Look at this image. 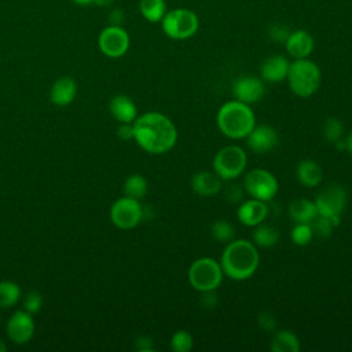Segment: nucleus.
I'll return each mask as SVG.
<instances>
[{
	"label": "nucleus",
	"mask_w": 352,
	"mask_h": 352,
	"mask_svg": "<svg viewBox=\"0 0 352 352\" xmlns=\"http://www.w3.org/2000/svg\"><path fill=\"white\" fill-rule=\"evenodd\" d=\"M133 139L150 154H164L173 148L177 129L170 118L158 111H147L135 118Z\"/></svg>",
	"instance_id": "f257e3e1"
},
{
	"label": "nucleus",
	"mask_w": 352,
	"mask_h": 352,
	"mask_svg": "<svg viewBox=\"0 0 352 352\" xmlns=\"http://www.w3.org/2000/svg\"><path fill=\"white\" fill-rule=\"evenodd\" d=\"M260 263L257 246L248 239L230 241L220 258V265L226 276L234 280H245L250 278Z\"/></svg>",
	"instance_id": "f03ea898"
},
{
	"label": "nucleus",
	"mask_w": 352,
	"mask_h": 352,
	"mask_svg": "<svg viewBox=\"0 0 352 352\" xmlns=\"http://www.w3.org/2000/svg\"><path fill=\"white\" fill-rule=\"evenodd\" d=\"M216 124L224 136L230 139H245L256 126V117L250 104L234 99L226 102L217 110Z\"/></svg>",
	"instance_id": "7ed1b4c3"
},
{
	"label": "nucleus",
	"mask_w": 352,
	"mask_h": 352,
	"mask_svg": "<svg viewBox=\"0 0 352 352\" xmlns=\"http://www.w3.org/2000/svg\"><path fill=\"white\" fill-rule=\"evenodd\" d=\"M286 80L294 95L300 98H309L318 91L322 74L319 66L314 60L301 58L294 59L290 63Z\"/></svg>",
	"instance_id": "20e7f679"
},
{
	"label": "nucleus",
	"mask_w": 352,
	"mask_h": 352,
	"mask_svg": "<svg viewBox=\"0 0 352 352\" xmlns=\"http://www.w3.org/2000/svg\"><path fill=\"white\" fill-rule=\"evenodd\" d=\"M224 272L219 261L212 257L197 258L188 268L187 278L192 289L198 292H210L216 290L221 280Z\"/></svg>",
	"instance_id": "39448f33"
},
{
	"label": "nucleus",
	"mask_w": 352,
	"mask_h": 352,
	"mask_svg": "<svg viewBox=\"0 0 352 352\" xmlns=\"http://www.w3.org/2000/svg\"><path fill=\"white\" fill-rule=\"evenodd\" d=\"M164 33L172 40H187L192 37L198 28L199 19L192 10L175 8L166 11L161 19Z\"/></svg>",
	"instance_id": "423d86ee"
},
{
	"label": "nucleus",
	"mask_w": 352,
	"mask_h": 352,
	"mask_svg": "<svg viewBox=\"0 0 352 352\" xmlns=\"http://www.w3.org/2000/svg\"><path fill=\"white\" fill-rule=\"evenodd\" d=\"M248 155L245 150L239 146L230 144L217 151L213 158L214 173L221 177V180H234L241 176L246 168Z\"/></svg>",
	"instance_id": "0eeeda50"
},
{
	"label": "nucleus",
	"mask_w": 352,
	"mask_h": 352,
	"mask_svg": "<svg viewBox=\"0 0 352 352\" xmlns=\"http://www.w3.org/2000/svg\"><path fill=\"white\" fill-rule=\"evenodd\" d=\"M346 202L348 194L345 188L337 184L323 188L315 199L318 214L329 217L336 226L341 223V214L346 206Z\"/></svg>",
	"instance_id": "6e6552de"
},
{
	"label": "nucleus",
	"mask_w": 352,
	"mask_h": 352,
	"mask_svg": "<svg viewBox=\"0 0 352 352\" xmlns=\"http://www.w3.org/2000/svg\"><path fill=\"white\" fill-rule=\"evenodd\" d=\"M243 190L248 192V195H250V198L268 202L276 195L279 184L276 177L270 170L256 168L245 175Z\"/></svg>",
	"instance_id": "1a4fd4ad"
},
{
	"label": "nucleus",
	"mask_w": 352,
	"mask_h": 352,
	"mask_svg": "<svg viewBox=\"0 0 352 352\" xmlns=\"http://www.w3.org/2000/svg\"><path fill=\"white\" fill-rule=\"evenodd\" d=\"M143 217V208L139 199L132 197L118 198L110 208L111 223L121 230H131L136 227Z\"/></svg>",
	"instance_id": "9d476101"
},
{
	"label": "nucleus",
	"mask_w": 352,
	"mask_h": 352,
	"mask_svg": "<svg viewBox=\"0 0 352 352\" xmlns=\"http://www.w3.org/2000/svg\"><path fill=\"white\" fill-rule=\"evenodd\" d=\"M131 40L128 32L118 25L106 26L98 37V45L103 55L109 58H120L126 54Z\"/></svg>",
	"instance_id": "9b49d317"
},
{
	"label": "nucleus",
	"mask_w": 352,
	"mask_h": 352,
	"mask_svg": "<svg viewBox=\"0 0 352 352\" xmlns=\"http://www.w3.org/2000/svg\"><path fill=\"white\" fill-rule=\"evenodd\" d=\"M6 331L14 344H26L34 334V322L28 311H15L7 322Z\"/></svg>",
	"instance_id": "f8f14e48"
},
{
	"label": "nucleus",
	"mask_w": 352,
	"mask_h": 352,
	"mask_svg": "<svg viewBox=\"0 0 352 352\" xmlns=\"http://www.w3.org/2000/svg\"><path fill=\"white\" fill-rule=\"evenodd\" d=\"M265 94V85L263 78L254 76H242L232 84L234 99L246 104L256 103L263 99Z\"/></svg>",
	"instance_id": "ddd939ff"
},
{
	"label": "nucleus",
	"mask_w": 352,
	"mask_h": 352,
	"mask_svg": "<svg viewBox=\"0 0 352 352\" xmlns=\"http://www.w3.org/2000/svg\"><path fill=\"white\" fill-rule=\"evenodd\" d=\"M248 147L256 154H265L278 146V132L270 125H256L245 138Z\"/></svg>",
	"instance_id": "4468645a"
},
{
	"label": "nucleus",
	"mask_w": 352,
	"mask_h": 352,
	"mask_svg": "<svg viewBox=\"0 0 352 352\" xmlns=\"http://www.w3.org/2000/svg\"><path fill=\"white\" fill-rule=\"evenodd\" d=\"M268 214V206L267 202L256 199V198H250L243 201L238 210H236V216L238 220L248 227H254L260 223L264 221V219Z\"/></svg>",
	"instance_id": "2eb2a0df"
},
{
	"label": "nucleus",
	"mask_w": 352,
	"mask_h": 352,
	"mask_svg": "<svg viewBox=\"0 0 352 352\" xmlns=\"http://www.w3.org/2000/svg\"><path fill=\"white\" fill-rule=\"evenodd\" d=\"M286 51L290 56L294 59H301V58H308L315 47L314 37L302 29H297L294 32H290L286 41Z\"/></svg>",
	"instance_id": "dca6fc26"
},
{
	"label": "nucleus",
	"mask_w": 352,
	"mask_h": 352,
	"mask_svg": "<svg viewBox=\"0 0 352 352\" xmlns=\"http://www.w3.org/2000/svg\"><path fill=\"white\" fill-rule=\"evenodd\" d=\"M290 62L283 55H272L267 58L260 67V76L264 81L279 82L286 80Z\"/></svg>",
	"instance_id": "f3484780"
},
{
	"label": "nucleus",
	"mask_w": 352,
	"mask_h": 352,
	"mask_svg": "<svg viewBox=\"0 0 352 352\" xmlns=\"http://www.w3.org/2000/svg\"><path fill=\"white\" fill-rule=\"evenodd\" d=\"M223 187V180L219 175L209 170L197 172L191 177V188L201 197H213Z\"/></svg>",
	"instance_id": "a211bd4d"
},
{
	"label": "nucleus",
	"mask_w": 352,
	"mask_h": 352,
	"mask_svg": "<svg viewBox=\"0 0 352 352\" xmlns=\"http://www.w3.org/2000/svg\"><path fill=\"white\" fill-rule=\"evenodd\" d=\"M77 95V84L72 77H60L58 78L50 91L51 102L56 106H67L70 104Z\"/></svg>",
	"instance_id": "6ab92c4d"
},
{
	"label": "nucleus",
	"mask_w": 352,
	"mask_h": 352,
	"mask_svg": "<svg viewBox=\"0 0 352 352\" xmlns=\"http://www.w3.org/2000/svg\"><path fill=\"white\" fill-rule=\"evenodd\" d=\"M111 116L118 122H133L138 117V109L133 100L126 95H116L109 104Z\"/></svg>",
	"instance_id": "aec40b11"
},
{
	"label": "nucleus",
	"mask_w": 352,
	"mask_h": 352,
	"mask_svg": "<svg viewBox=\"0 0 352 352\" xmlns=\"http://www.w3.org/2000/svg\"><path fill=\"white\" fill-rule=\"evenodd\" d=\"M287 213L294 223H311L318 216L315 201L296 198L287 206Z\"/></svg>",
	"instance_id": "412c9836"
},
{
	"label": "nucleus",
	"mask_w": 352,
	"mask_h": 352,
	"mask_svg": "<svg viewBox=\"0 0 352 352\" xmlns=\"http://www.w3.org/2000/svg\"><path fill=\"white\" fill-rule=\"evenodd\" d=\"M296 176L300 184L305 187H316L323 180V170L316 161L304 160L298 162L296 169Z\"/></svg>",
	"instance_id": "4be33fe9"
},
{
	"label": "nucleus",
	"mask_w": 352,
	"mask_h": 352,
	"mask_svg": "<svg viewBox=\"0 0 352 352\" xmlns=\"http://www.w3.org/2000/svg\"><path fill=\"white\" fill-rule=\"evenodd\" d=\"M272 352H298L300 351V340L298 337L287 330H278L275 331L272 340H271V345H270Z\"/></svg>",
	"instance_id": "5701e85b"
},
{
	"label": "nucleus",
	"mask_w": 352,
	"mask_h": 352,
	"mask_svg": "<svg viewBox=\"0 0 352 352\" xmlns=\"http://www.w3.org/2000/svg\"><path fill=\"white\" fill-rule=\"evenodd\" d=\"M279 231L271 224H257L253 228V243L260 248H272L279 241Z\"/></svg>",
	"instance_id": "b1692460"
},
{
	"label": "nucleus",
	"mask_w": 352,
	"mask_h": 352,
	"mask_svg": "<svg viewBox=\"0 0 352 352\" xmlns=\"http://www.w3.org/2000/svg\"><path fill=\"white\" fill-rule=\"evenodd\" d=\"M139 10L143 18L148 22H161L166 12L165 0H140Z\"/></svg>",
	"instance_id": "393cba45"
},
{
	"label": "nucleus",
	"mask_w": 352,
	"mask_h": 352,
	"mask_svg": "<svg viewBox=\"0 0 352 352\" xmlns=\"http://www.w3.org/2000/svg\"><path fill=\"white\" fill-rule=\"evenodd\" d=\"M147 190H148V183L146 177H143L139 173L128 176L124 183V192L126 197L140 199L147 194Z\"/></svg>",
	"instance_id": "a878e982"
},
{
	"label": "nucleus",
	"mask_w": 352,
	"mask_h": 352,
	"mask_svg": "<svg viewBox=\"0 0 352 352\" xmlns=\"http://www.w3.org/2000/svg\"><path fill=\"white\" fill-rule=\"evenodd\" d=\"M21 298V289L15 282H0V308H10L15 305Z\"/></svg>",
	"instance_id": "bb28decb"
},
{
	"label": "nucleus",
	"mask_w": 352,
	"mask_h": 352,
	"mask_svg": "<svg viewBox=\"0 0 352 352\" xmlns=\"http://www.w3.org/2000/svg\"><path fill=\"white\" fill-rule=\"evenodd\" d=\"M210 232L212 236L223 243H228L230 241L234 239L235 235V230L232 227L231 223H228L227 220H217L210 226Z\"/></svg>",
	"instance_id": "cd10ccee"
},
{
	"label": "nucleus",
	"mask_w": 352,
	"mask_h": 352,
	"mask_svg": "<svg viewBox=\"0 0 352 352\" xmlns=\"http://www.w3.org/2000/svg\"><path fill=\"white\" fill-rule=\"evenodd\" d=\"M292 242L297 246L308 245L314 238V231L311 223H296L290 232Z\"/></svg>",
	"instance_id": "c85d7f7f"
},
{
	"label": "nucleus",
	"mask_w": 352,
	"mask_h": 352,
	"mask_svg": "<svg viewBox=\"0 0 352 352\" xmlns=\"http://www.w3.org/2000/svg\"><path fill=\"white\" fill-rule=\"evenodd\" d=\"M344 131V124L337 117H329L323 124V135L331 143H336L337 140L342 139Z\"/></svg>",
	"instance_id": "c756f323"
},
{
	"label": "nucleus",
	"mask_w": 352,
	"mask_h": 352,
	"mask_svg": "<svg viewBox=\"0 0 352 352\" xmlns=\"http://www.w3.org/2000/svg\"><path fill=\"white\" fill-rule=\"evenodd\" d=\"M194 346V338L187 330H177L170 338V348L175 352H188Z\"/></svg>",
	"instance_id": "7c9ffc66"
},
{
	"label": "nucleus",
	"mask_w": 352,
	"mask_h": 352,
	"mask_svg": "<svg viewBox=\"0 0 352 352\" xmlns=\"http://www.w3.org/2000/svg\"><path fill=\"white\" fill-rule=\"evenodd\" d=\"M311 227L314 231V236L318 238H327L331 235L333 228L337 227L329 217L320 216L318 214L312 221H311Z\"/></svg>",
	"instance_id": "2f4dec72"
},
{
	"label": "nucleus",
	"mask_w": 352,
	"mask_h": 352,
	"mask_svg": "<svg viewBox=\"0 0 352 352\" xmlns=\"http://www.w3.org/2000/svg\"><path fill=\"white\" fill-rule=\"evenodd\" d=\"M43 305V297L36 290H32L29 292L25 298H23V307H25V311H28L29 314H36L40 311Z\"/></svg>",
	"instance_id": "473e14b6"
},
{
	"label": "nucleus",
	"mask_w": 352,
	"mask_h": 352,
	"mask_svg": "<svg viewBox=\"0 0 352 352\" xmlns=\"http://www.w3.org/2000/svg\"><path fill=\"white\" fill-rule=\"evenodd\" d=\"M257 320H258V324H260L264 330H267V331H274L275 327H276L275 316H274L271 312H268V311L260 312Z\"/></svg>",
	"instance_id": "72a5a7b5"
},
{
	"label": "nucleus",
	"mask_w": 352,
	"mask_h": 352,
	"mask_svg": "<svg viewBox=\"0 0 352 352\" xmlns=\"http://www.w3.org/2000/svg\"><path fill=\"white\" fill-rule=\"evenodd\" d=\"M242 198H243V192L239 188V186L231 184V186L227 187V190H226V199L227 201H230L231 204H236V202L242 201Z\"/></svg>",
	"instance_id": "f704fd0d"
},
{
	"label": "nucleus",
	"mask_w": 352,
	"mask_h": 352,
	"mask_svg": "<svg viewBox=\"0 0 352 352\" xmlns=\"http://www.w3.org/2000/svg\"><path fill=\"white\" fill-rule=\"evenodd\" d=\"M289 30L286 29V28H283V26H272L271 29H270V36H271V38L274 40V41H286V38H287V36H289Z\"/></svg>",
	"instance_id": "c9c22d12"
},
{
	"label": "nucleus",
	"mask_w": 352,
	"mask_h": 352,
	"mask_svg": "<svg viewBox=\"0 0 352 352\" xmlns=\"http://www.w3.org/2000/svg\"><path fill=\"white\" fill-rule=\"evenodd\" d=\"M117 135L122 140L133 139V124L132 122H120V126L117 128Z\"/></svg>",
	"instance_id": "e433bc0d"
},
{
	"label": "nucleus",
	"mask_w": 352,
	"mask_h": 352,
	"mask_svg": "<svg viewBox=\"0 0 352 352\" xmlns=\"http://www.w3.org/2000/svg\"><path fill=\"white\" fill-rule=\"evenodd\" d=\"M202 298H201V302L205 308L210 309V308H214V305L217 304V296L214 293V290H210V292H202Z\"/></svg>",
	"instance_id": "4c0bfd02"
},
{
	"label": "nucleus",
	"mask_w": 352,
	"mask_h": 352,
	"mask_svg": "<svg viewBox=\"0 0 352 352\" xmlns=\"http://www.w3.org/2000/svg\"><path fill=\"white\" fill-rule=\"evenodd\" d=\"M109 16H110V18H109L110 25H118V26H121L122 21H124V14H122L120 10H114Z\"/></svg>",
	"instance_id": "58836bf2"
},
{
	"label": "nucleus",
	"mask_w": 352,
	"mask_h": 352,
	"mask_svg": "<svg viewBox=\"0 0 352 352\" xmlns=\"http://www.w3.org/2000/svg\"><path fill=\"white\" fill-rule=\"evenodd\" d=\"M138 344H139V349L140 351H151V340L148 337H140L138 340Z\"/></svg>",
	"instance_id": "ea45409f"
},
{
	"label": "nucleus",
	"mask_w": 352,
	"mask_h": 352,
	"mask_svg": "<svg viewBox=\"0 0 352 352\" xmlns=\"http://www.w3.org/2000/svg\"><path fill=\"white\" fill-rule=\"evenodd\" d=\"M334 144H336V148H337V150H340V151H344V150H346V142H345L344 139H340V140H337Z\"/></svg>",
	"instance_id": "a19ab883"
},
{
	"label": "nucleus",
	"mask_w": 352,
	"mask_h": 352,
	"mask_svg": "<svg viewBox=\"0 0 352 352\" xmlns=\"http://www.w3.org/2000/svg\"><path fill=\"white\" fill-rule=\"evenodd\" d=\"M74 4H77V6H91V4H94L95 3V0H72Z\"/></svg>",
	"instance_id": "79ce46f5"
},
{
	"label": "nucleus",
	"mask_w": 352,
	"mask_h": 352,
	"mask_svg": "<svg viewBox=\"0 0 352 352\" xmlns=\"http://www.w3.org/2000/svg\"><path fill=\"white\" fill-rule=\"evenodd\" d=\"M114 0H95V6H99V7H107V6H110L111 3H113Z\"/></svg>",
	"instance_id": "37998d69"
},
{
	"label": "nucleus",
	"mask_w": 352,
	"mask_h": 352,
	"mask_svg": "<svg viewBox=\"0 0 352 352\" xmlns=\"http://www.w3.org/2000/svg\"><path fill=\"white\" fill-rule=\"evenodd\" d=\"M345 142H346V150L352 154V132L348 135V138L345 139Z\"/></svg>",
	"instance_id": "c03bdc74"
},
{
	"label": "nucleus",
	"mask_w": 352,
	"mask_h": 352,
	"mask_svg": "<svg viewBox=\"0 0 352 352\" xmlns=\"http://www.w3.org/2000/svg\"><path fill=\"white\" fill-rule=\"evenodd\" d=\"M6 349H7V346H6L4 341L0 338V352H6Z\"/></svg>",
	"instance_id": "a18cd8bd"
}]
</instances>
